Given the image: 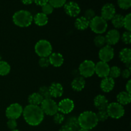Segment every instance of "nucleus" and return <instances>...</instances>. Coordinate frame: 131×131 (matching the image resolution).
<instances>
[{"label": "nucleus", "instance_id": "45", "mask_svg": "<svg viewBox=\"0 0 131 131\" xmlns=\"http://www.w3.org/2000/svg\"><path fill=\"white\" fill-rule=\"evenodd\" d=\"M59 131H74L71 128H70L69 127H68L67 125H65L63 126H62L61 127V129H60Z\"/></svg>", "mask_w": 131, "mask_h": 131}, {"label": "nucleus", "instance_id": "23", "mask_svg": "<svg viewBox=\"0 0 131 131\" xmlns=\"http://www.w3.org/2000/svg\"><path fill=\"white\" fill-rule=\"evenodd\" d=\"M33 20L38 26H44L48 23V17L42 12L37 13L33 17Z\"/></svg>", "mask_w": 131, "mask_h": 131}, {"label": "nucleus", "instance_id": "26", "mask_svg": "<svg viewBox=\"0 0 131 131\" xmlns=\"http://www.w3.org/2000/svg\"><path fill=\"white\" fill-rule=\"evenodd\" d=\"M65 125L71 128L74 131H78L80 129L79 123H78V117L75 116H71L68 118Z\"/></svg>", "mask_w": 131, "mask_h": 131}, {"label": "nucleus", "instance_id": "39", "mask_svg": "<svg viewBox=\"0 0 131 131\" xmlns=\"http://www.w3.org/2000/svg\"><path fill=\"white\" fill-rule=\"evenodd\" d=\"M83 17H85L88 20L90 21L92 19H93L95 17V12L93 9H88V10L84 12V16Z\"/></svg>", "mask_w": 131, "mask_h": 131}, {"label": "nucleus", "instance_id": "38", "mask_svg": "<svg viewBox=\"0 0 131 131\" xmlns=\"http://www.w3.org/2000/svg\"><path fill=\"white\" fill-rule=\"evenodd\" d=\"M122 40L125 44H130L131 42V33L130 31H126L124 32L122 35Z\"/></svg>", "mask_w": 131, "mask_h": 131}, {"label": "nucleus", "instance_id": "35", "mask_svg": "<svg viewBox=\"0 0 131 131\" xmlns=\"http://www.w3.org/2000/svg\"><path fill=\"white\" fill-rule=\"evenodd\" d=\"M118 5L123 10H128L131 6V0H118Z\"/></svg>", "mask_w": 131, "mask_h": 131}, {"label": "nucleus", "instance_id": "47", "mask_svg": "<svg viewBox=\"0 0 131 131\" xmlns=\"http://www.w3.org/2000/svg\"><path fill=\"white\" fill-rule=\"evenodd\" d=\"M78 131H89V130H87V129H83V128H80Z\"/></svg>", "mask_w": 131, "mask_h": 131}, {"label": "nucleus", "instance_id": "49", "mask_svg": "<svg viewBox=\"0 0 131 131\" xmlns=\"http://www.w3.org/2000/svg\"><path fill=\"white\" fill-rule=\"evenodd\" d=\"M1 54H0V61H1Z\"/></svg>", "mask_w": 131, "mask_h": 131}, {"label": "nucleus", "instance_id": "16", "mask_svg": "<svg viewBox=\"0 0 131 131\" xmlns=\"http://www.w3.org/2000/svg\"><path fill=\"white\" fill-rule=\"evenodd\" d=\"M93 104L95 107L99 111V110H106L110 103L104 95H98L94 98Z\"/></svg>", "mask_w": 131, "mask_h": 131}, {"label": "nucleus", "instance_id": "17", "mask_svg": "<svg viewBox=\"0 0 131 131\" xmlns=\"http://www.w3.org/2000/svg\"><path fill=\"white\" fill-rule=\"evenodd\" d=\"M49 60L50 65H52L54 67H60L63 65L64 62L63 56L59 52H53L51 53L48 57Z\"/></svg>", "mask_w": 131, "mask_h": 131}, {"label": "nucleus", "instance_id": "46", "mask_svg": "<svg viewBox=\"0 0 131 131\" xmlns=\"http://www.w3.org/2000/svg\"><path fill=\"white\" fill-rule=\"evenodd\" d=\"M20 1H21V2L23 3L24 5H31V4L33 3V0H20Z\"/></svg>", "mask_w": 131, "mask_h": 131}, {"label": "nucleus", "instance_id": "25", "mask_svg": "<svg viewBox=\"0 0 131 131\" xmlns=\"http://www.w3.org/2000/svg\"><path fill=\"white\" fill-rule=\"evenodd\" d=\"M43 98L40 95L38 92H35L29 95L28 97V102L29 104L34 106H40L41 103L43 101Z\"/></svg>", "mask_w": 131, "mask_h": 131}, {"label": "nucleus", "instance_id": "7", "mask_svg": "<svg viewBox=\"0 0 131 131\" xmlns=\"http://www.w3.org/2000/svg\"><path fill=\"white\" fill-rule=\"evenodd\" d=\"M106 111L109 117L113 119H119L122 117L125 114V109L122 105L117 102H111L107 106Z\"/></svg>", "mask_w": 131, "mask_h": 131}, {"label": "nucleus", "instance_id": "24", "mask_svg": "<svg viewBox=\"0 0 131 131\" xmlns=\"http://www.w3.org/2000/svg\"><path fill=\"white\" fill-rule=\"evenodd\" d=\"M89 20H87L83 16H81L77 18L75 23H74V25H75V28L79 30H84L89 27Z\"/></svg>", "mask_w": 131, "mask_h": 131}, {"label": "nucleus", "instance_id": "36", "mask_svg": "<svg viewBox=\"0 0 131 131\" xmlns=\"http://www.w3.org/2000/svg\"><path fill=\"white\" fill-rule=\"evenodd\" d=\"M54 11V8L52 7V5H50L49 3H46L43 6H42V12L43 14H46V15H51Z\"/></svg>", "mask_w": 131, "mask_h": 131}, {"label": "nucleus", "instance_id": "28", "mask_svg": "<svg viewBox=\"0 0 131 131\" xmlns=\"http://www.w3.org/2000/svg\"><path fill=\"white\" fill-rule=\"evenodd\" d=\"M11 67L8 63L6 61L1 60L0 61V75L5 76L10 73Z\"/></svg>", "mask_w": 131, "mask_h": 131}, {"label": "nucleus", "instance_id": "20", "mask_svg": "<svg viewBox=\"0 0 131 131\" xmlns=\"http://www.w3.org/2000/svg\"><path fill=\"white\" fill-rule=\"evenodd\" d=\"M86 82L84 78L82 76H77L74 78L71 83L72 88L75 92H81L85 87Z\"/></svg>", "mask_w": 131, "mask_h": 131}, {"label": "nucleus", "instance_id": "9", "mask_svg": "<svg viewBox=\"0 0 131 131\" xmlns=\"http://www.w3.org/2000/svg\"><path fill=\"white\" fill-rule=\"evenodd\" d=\"M23 106L18 103H14L12 104L6 108L5 115L8 119L17 120L21 115H23Z\"/></svg>", "mask_w": 131, "mask_h": 131}, {"label": "nucleus", "instance_id": "14", "mask_svg": "<svg viewBox=\"0 0 131 131\" xmlns=\"http://www.w3.org/2000/svg\"><path fill=\"white\" fill-rule=\"evenodd\" d=\"M116 14V8L113 4L106 3L101 9V17L107 21L112 19Z\"/></svg>", "mask_w": 131, "mask_h": 131}, {"label": "nucleus", "instance_id": "3", "mask_svg": "<svg viewBox=\"0 0 131 131\" xmlns=\"http://www.w3.org/2000/svg\"><path fill=\"white\" fill-rule=\"evenodd\" d=\"M12 20L17 26L26 28L31 24L33 20V17L31 12L28 10H20L15 12L13 15Z\"/></svg>", "mask_w": 131, "mask_h": 131}, {"label": "nucleus", "instance_id": "43", "mask_svg": "<svg viewBox=\"0 0 131 131\" xmlns=\"http://www.w3.org/2000/svg\"><path fill=\"white\" fill-rule=\"evenodd\" d=\"M33 2L38 6H42L48 3V0H33Z\"/></svg>", "mask_w": 131, "mask_h": 131}, {"label": "nucleus", "instance_id": "12", "mask_svg": "<svg viewBox=\"0 0 131 131\" xmlns=\"http://www.w3.org/2000/svg\"><path fill=\"white\" fill-rule=\"evenodd\" d=\"M65 13L71 17H75L79 15L81 8L79 5L75 1L67 2L63 6Z\"/></svg>", "mask_w": 131, "mask_h": 131}, {"label": "nucleus", "instance_id": "15", "mask_svg": "<svg viewBox=\"0 0 131 131\" xmlns=\"http://www.w3.org/2000/svg\"><path fill=\"white\" fill-rule=\"evenodd\" d=\"M121 38L120 32L116 29H113L108 31L105 36L106 44L109 46H113L116 44Z\"/></svg>", "mask_w": 131, "mask_h": 131}, {"label": "nucleus", "instance_id": "1", "mask_svg": "<svg viewBox=\"0 0 131 131\" xmlns=\"http://www.w3.org/2000/svg\"><path fill=\"white\" fill-rule=\"evenodd\" d=\"M23 116L26 122L31 126L40 125L44 118V113L40 106L28 104L23 109Z\"/></svg>", "mask_w": 131, "mask_h": 131}, {"label": "nucleus", "instance_id": "10", "mask_svg": "<svg viewBox=\"0 0 131 131\" xmlns=\"http://www.w3.org/2000/svg\"><path fill=\"white\" fill-rule=\"evenodd\" d=\"M115 51L112 46L109 45H105L104 47H101L99 52V58L100 60L104 62L108 63L114 57Z\"/></svg>", "mask_w": 131, "mask_h": 131}, {"label": "nucleus", "instance_id": "5", "mask_svg": "<svg viewBox=\"0 0 131 131\" xmlns=\"http://www.w3.org/2000/svg\"><path fill=\"white\" fill-rule=\"evenodd\" d=\"M35 51L40 58L49 57L52 53V47L48 40L42 39L36 43L35 46Z\"/></svg>", "mask_w": 131, "mask_h": 131}, {"label": "nucleus", "instance_id": "19", "mask_svg": "<svg viewBox=\"0 0 131 131\" xmlns=\"http://www.w3.org/2000/svg\"><path fill=\"white\" fill-rule=\"evenodd\" d=\"M49 88L51 97L58 98L61 97L63 94V88L60 83H53L50 85Z\"/></svg>", "mask_w": 131, "mask_h": 131}, {"label": "nucleus", "instance_id": "6", "mask_svg": "<svg viewBox=\"0 0 131 131\" xmlns=\"http://www.w3.org/2000/svg\"><path fill=\"white\" fill-rule=\"evenodd\" d=\"M95 64L93 61L86 60L80 64L79 67V75L84 78L92 77L95 74Z\"/></svg>", "mask_w": 131, "mask_h": 131}, {"label": "nucleus", "instance_id": "4", "mask_svg": "<svg viewBox=\"0 0 131 131\" xmlns=\"http://www.w3.org/2000/svg\"><path fill=\"white\" fill-rule=\"evenodd\" d=\"M89 27L95 33L102 35L107 30V23L101 16L95 15V17L90 21Z\"/></svg>", "mask_w": 131, "mask_h": 131}, {"label": "nucleus", "instance_id": "2", "mask_svg": "<svg viewBox=\"0 0 131 131\" xmlns=\"http://www.w3.org/2000/svg\"><path fill=\"white\" fill-rule=\"evenodd\" d=\"M78 120L80 128L87 130L93 129L99 123L96 113L92 111H86L81 113Z\"/></svg>", "mask_w": 131, "mask_h": 131}, {"label": "nucleus", "instance_id": "41", "mask_svg": "<svg viewBox=\"0 0 131 131\" xmlns=\"http://www.w3.org/2000/svg\"><path fill=\"white\" fill-rule=\"evenodd\" d=\"M6 124H7L8 128L11 129L12 130L16 129L17 126V123L16 120H14V119H8Z\"/></svg>", "mask_w": 131, "mask_h": 131}, {"label": "nucleus", "instance_id": "48", "mask_svg": "<svg viewBox=\"0 0 131 131\" xmlns=\"http://www.w3.org/2000/svg\"><path fill=\"white\" fill-rule=\"evenodd\" d=\"M11 131H20V130H17V129H15V130H11Z\"/></svg>", "mask_w": 131, "mask_h": 131}, {"label": "nucleus", "instance_id": "13", "mask_svg": "<svg viewBox=\"0 0 131 131\" xmlns=\"http://www.w3.org/2000/svg\"><path fill=\"white\" fill-rule=\"evenodd\" d=\"M110 69V67L107 63L100 61L95 64V73L99 78H105L106 77H108Z\"/></svg>", "mask_w": 131, "mask_h": 131}, {"label": "nucleus", "instance_id": "27", "mask_svg": "<svg viewBox=\"0 0 131 131\" xmlns=\"http://www.w3.org/2000/svg\"><path fill=\"white\" fill-rule=\"evenodd\" d=\"M124 16H123L121 14H115L114 15V17L111 19V22L116 29L121 28L124 26Z\"/></svg>", "mask_w": 131, "mask_h": 131}, {"label": "nucleus", "instance_id": "30", "mask_svg": "<svg viewBox=\"0 0 131 131\" xmlns=\"http://www.w3.org/2000/svg\"><path fill=\"white\" fill-rule=\"evenodd\" d=\"M120 74H121V69L118 67L113 66L110 67L108 77L114 79L120 76Z\"/></svg>", "mask_w": 131, "mask_h": 131}, {"label": "nucleus", "instance_id": "8", "mask_svg": "<svg viewBox=\"0 0 131 131\" xmlns=\"http://www.w3.org/2000/svg\"><path fill=\"white\" fill-rule=\"evenodd\" d=\"M40 107L43 113L49 116H54L58 113V104L52 98L43 99L40 104Z\"/></svg>", "mask_w": 131, "mask_h": 131}, {"label": "nucleus", "instance_id": "40", "mask_svg": "<svg viewBox=\"0 0 131 131\" xmlns=\"http://www.w3.org/2000/svg\"><path fill=\"white\" fill-rule=\"evenodd\" d=\"M38 64L40 67L42 68H47L50 65L49 60L48 57H43L40 58L38 61Z\"/></svg>", "mask_w": 131, "mask_h": 131}, {"label": "nucleus", "instance_id": "22", "mask_svg": "<svg viewBox=\"0 0 131 131\" xmlns=\"http://www.w3.org/2000/svg\"><path fill=\"white\" fill-rule=\"evenodd\" d=\"M116 99L117 102L120 104L124 106V105H127L131 102V95L128 92H121L117 95L116 96Z\"/></svg>", "mask_w": 131, "mask_h": 131}, {"label": "nucleus", "instance_id": "37", "mask_svg": "<svg viewBox=\"0 0 131 131\" xmlns=\"http://www.w3.org/2000/svg\"><path fill=\"white\" fill-rule=\"evenodd\" d=\"M53 116L54 122L56 124H61L65 120V116L61 113H57Z\"/></svg>", "mask_w": 131, "mask_h": 131}, {"label": "nucleus", "instance_id": "44", "mask_svg": "<svg viewBox=\"0 0 131 131\" xmlns=\"http://www.w3.org/2000/svg\"><path fill=\"white\" fill-rule=\"evenodd\" d=\"M125 89H126V92H128L129 93H131V80H129L127 83H126L125 85Z\"/></svg>", "mask_w": 131, "mask_h": 131}, {"label": "nucleus", "instance_id": "31", "mask_svg": "<svg viewBox=\"0 0 131 131\" xmlns=\"http://www.w3.org/2000/svg\"><path fill=\"white\" fill-rule=\"evenodd\" d=\"M38 93L43 97V99L52 98L51 95V93H50L49 88L48 86H41L39 88Z\"/></svg>", "mask_w": 131, "mask_h": 131}, {"label": "nucleus", "instance_id": "33", "mask_svg": "<svg viewBox=\"0 0 131 131\" xmlns=\"http://www.w3.org/2000/svg\"><path fill=\"white\" fill-rule=\"evenodd\" d=\"M98 122H104L109 118L106 110H99L97 113H96Z\"/></svg>", "mask_w": 131, "mask_h": 131}, {"label": "nucleus", "instance_id": "32", "mask_svg": "<svg viewBox=\"0 0 131 131\" xmlns=\"http://www.w3.org/2000/svg\"><path fill=\"white\" fill-rule=\"evenodd\" d=\"M67 0H48V3L54 8H61L65 5Z\"/></svg>", "mask_w": 131, "mask_h": 131}, {"label": "nucleus", "instance_id": "11", "mask_svg": "<svg viewBox=\"0 0 131 131\" xmlns=\"http://www.w3.org/2000/svg\"><path fill=\"white\" fill-rule=\"evenodd\" d=\"M58 112L63 115H67L74 110L75 105L72 100L67 98L61 100L58 104Z\"/></svg>", "mask_w": 131, "mask_h": 131}, {"label": "nucleus", "instance_id": "34", "mask_svg": "<svg viewBox=\"0 0 131 131\" xmlns=\"http://www.w3.org/2000/svg\"><path fill=\"white\" fill-rule=\"evenodd\" d=\"M126 31H130L131 30V14H128L124 17V26Z\"/></svg>", "mask_w": 131, "mask_h": 131}, {"label": "nucleus", "instance_id": "42", "mask_svg": "<svg viewBox=\"0 0 131 131\" xmlns=\"http://www.w3.org/2000/svg\"><path fill=\"white\" fill-rule=\"evenodd\" d=\"M131 74V70L129 69H125L124 70H123L122 71H121V74L124 79H128V78H130Z\"/></svg>", "mask_w": 131, "mask_h": 131}, {"label": "nucleus", "instance_id": "18", "mask_svg": "<svg viewBox=\"0 0 131 131\" xmlns=\"http://www.w3.org/2000/svg\"><path fill=\"white\" fill-rule=\"evenodd\" d=\"M115 80L110 77L103 78L101 83V88L105 93H109L113 90L115 87Z\"/></svg>", "mask_w": 131, "mask_h": 131}, {"label": "nucleus", "instance_id": "21", "mask_svg": "<svg viewBox=\"0 0 131 131\" xmlns=\"http://www.w3.org/2000/svg\"><path fill=\"white\" fill-rule=\"evenodd\" d=\"M119 58L122 62L125 65L131 64V50L129 48H124L119 53Z\"/></svg>", "mask_w": 131, "mask_h": 131}, {"label": "nucleus", "instance_id": "29", "mask_svg": "<svg viewBox=\"0 0 131 131\" xmlns=\"http://www.w3.org/2000/svg\"><path fill=\"white\" fill-rule=\"evenodd\" d=\"M93 42H94V44L95 45L96 47H100V48L106 45L105 36L102 35H98L96 36L94 38Z\"/></svg>", "mask_w": 131, "mask_h": 131}]
</instances>
